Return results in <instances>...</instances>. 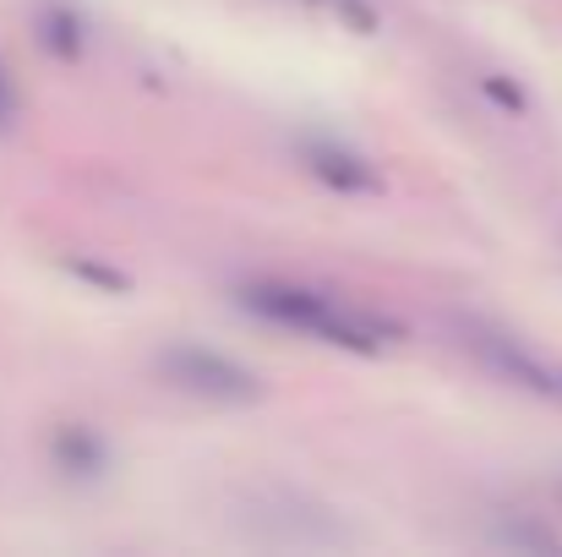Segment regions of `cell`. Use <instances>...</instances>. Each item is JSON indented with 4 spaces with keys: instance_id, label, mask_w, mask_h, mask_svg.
Instances as JSON below:
<instances>
[{
    "instance_id": "6da1fadb",
    "label": "cell",
    "mask_w": 562,
    "mask_h": 557,
    "mask_svg": "<svg viewBox=\"0 0 562 557\" xmlns=\"http://www.w3.org/2000/svg\"><path fill=\"white\" fill-rule=\"evenodd\" d=\"M235 301H240V312H251L273 328L312 334V339L350 350V356H382L404 339V328L393 318H382L372 307H356L334 290L295 285V279H246V285H235Z\"/></svg>"
},
{
    "instance_id": "7a4b0ae2",
    "label": "cell",
    "mask_w": 562,
    "mask_h": 557,
    "mask_svg": "<svg viewBox=\"0 0 562 557\" xmlns=\"http://www.w3.org/2000/svg\"><path fill=\"white\" fill-rule=\"evenodd\" d=\"M159 377L170 388H181L191 399H207V404H257L262 399V377L240 361H229L224 350H207V345H170L154 356Z\"/></svg>"
},
{
    "instance_id": "3957f363",
    "label": "cell",
    "mask_w": 562,
    "mask_h": 557,
    "mask_svg": "<svg viewBox=\"0 0 562 557\" xmlns=\"http://www.w3.org/2000/svg\"><path fill=\"white\" fill-rule=\"evenodd\" d=\"M459 345L492 371V377H503L508 388H525V393H536V399L562 404V367H547V361H541L536 350H525L514 334H503V328L470 318V323H459Z\"/></svg>"
},
{
    "instance_id": "277c9868",
    "label": "cell",
    "mask_w": 562,
    "mask_h": 557,
    "mask_svg": "<svg viewBox=\"0 0 562 557\" xmlns=\"http://www.w3.org/2000/svg\"><path fill=\"white\" fill-rule=\"evenodd\" d=\"M301 165L312 181H323L339 197H376L382 191V170L367 154H356L350 143H334V137H301Z\"/></svg>"
},
{
    "instance_id": "5b68a950",
    "label": "cell",
    "mask_w": 562,
    "mask_h": 557,
    "mask_svg": "<svg viewBox=\"0 0 562 557\" xmlns=\"http://www.w3.org/2000/svg\"><path fill=\"white\" fill-rule=\"evenodd\" d=\"M49 459L66 481H99L110 470V443L93 426H55L49 437Z\"/></svg>"
},
{
    "instance_id": "8992f818",
    "label": "cell",
    "mask_w": 562,
    "mask_h": 557,
    "mask_svg": "<svg viewBox=\"0 0 562 557\" xmlns=\"http://www.w3.org/2000/svg\"><path fill=\"white\" fill-rule=\"evenodd\" d=\"M33 27H38V44L55 55V60H82L88 38H82V16L66 5V0H44L33 11Z\"/></svg>"
},
{
    "instance_id": "52a82bcc",
    "label": "cell",
    "mask_w": 562,
    "mask_h": 557,
    "mask_svg": "<svg viewBox=\"0 0 562 557\" xmlns=\"http://www.w3.org/2000/svg\"><path fill=\"white\" fill-rule=\"evenodd\" d=\"M475 88H481V99H486V104H497L503 115H530V93H525L514 77H503V71H481V77H475Z\"/></svg>"
},
{
    "instance_id": "ba28073f",
    "label": "cell",
    "mask_w": 562,
    "mask_h": 557,
    "mask_svg": "<svg viewBox=\"0 0 562 557\" xmlns=\"http://www.w3.org/2000/svg\"><path fill=\"white\" fill-rule=\"evenodd\" d=\"M497 547H514V553H541V557L562 553L558 531H541V525H503V531H497Z\"/></svg>"
},
{
    "instance_id": "9c48e42d",
    "label": "cell",
    "mask_w": 562,
    "mask_h": 557,
    "mask_svg": "<svg viewBox=\"0 0 562 557\" xmlns=\"http://www.w3.org/2000/svg\"><path fill=\"white\" fill-rule=\"evenodd\" d=\"M22 115V99H16V82H11V66L0 60V132H11Z\"/></svg>"
}]
</instances>
